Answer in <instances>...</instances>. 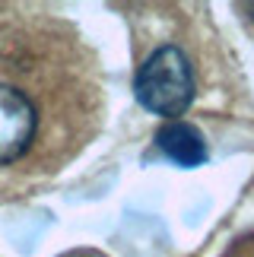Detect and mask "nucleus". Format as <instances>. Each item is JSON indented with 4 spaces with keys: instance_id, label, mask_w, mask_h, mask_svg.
<instances>
[{
    "instance_id": "20e7f679",
    "label": "nucleus",
    "mask_w": 254,
    "mask_h": 257,
    "mask_svg": "<svg viewBox=\"0 0 254 257\" xmlns=\"http://www.w3.org/2000/svg\"><path fill=\"white\" fill-rule=\"evenodd\" d=\"M248 10H251V13H254V4H248Z\"/></svg>"
},
{
    "instance_id": "7ed1b4c3",
    "label": "nucleus",
    "mask_w": 254,
    "mask_h": 257,
    "mask_svg": "<svg viewBox=\"0 0 254 257\" xmlns=\"http://www.w3.org/2000/svg\"><path fill=\"white\" fill-rule=\"evenodd\" d=\"M156 146L162 150V156H169L172 162L184 165V169H194V165L207 162V143H203V134L194 124H188V121H169L165 127H159Z\"/></svg>"
},
{
    "instance_id": "f257e3e1",
    "label": "nucleus",
    "mask_w": 254,
    "mask_h": 257,
    "mask_svg": "<svg viewBox=\"0 0 254 257\" xmlns=\"http://www.w3.org/2000/svg\"><path fill=\"white\" fill-rule=\"evenodd\" d=\"M42 117V95L26 42L0 38V165H16L35 150Z\"/></svg>"
},
{
    "instance_id": "f03ea898",
    "label": "nucleus",
    "mask_w": 254,
    "mask_h": 257,
    "mask_svg": "<svg viewBox=\"0 0 254 257\" xmlns=\"http://www.w3.org/2000/svg\"><path fill=\"white\" fill-rule=\"evenodd\" d=\"M134 92L146 111L178 121L194 102V70L188 54L175 45L156 48L137 70Z\"/></svg>"
}]
</instances>
